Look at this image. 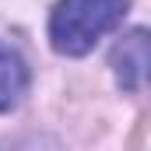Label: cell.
Masks as SVG:
<instances>
[{
  "label": "cell",
  "instance_id": "cell-1",
  "mask_svg": "<svg viewBox=\"0 0 151 151\" xmlns=\"http://www.w3.org/2000/svg\"><path fill=\"white\" fill-rule=\"evenodd\" d=\"M130 0H56L49 14V42L63 56H84L123 21Z\"/></svg>",
  "mask_w": 151,
  "mask_h": 151
},
{
  "label": "cell",
  "instance_id": "cell-2",
  "mask_svg": "<svg viewBox=\"0 0 151 151\" xmlns=\"http://www.w3.org/2000/svg\"><path fill=\"white\" fill-rule=\"evenodd\" d=\"M109 67L123 91H141L144 84H151V32L148 28L123 32L109 49Z\"/></svg>",
  "mask_w": 151,
  "mask_h": 151
},
{
  "label": "cell",
  "instance_id": "cell-3",
  "mask_svg": "<svg viewBox=\"0 0 151 151\" xmlns=\"http://www.w3.org/2000/svg\"><path fill=\"white\" fill-rule=\"evenodd\" d=\"M28 81L32 77H28L25 56L14 46L0 42V113H7V109H14L21 102V95L28 91Z\"/></svg>",
  "mask_w": 151,
  "mask_h": 151
}]
</instances>
